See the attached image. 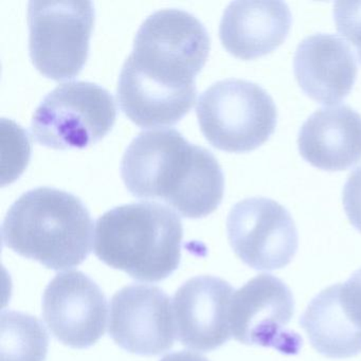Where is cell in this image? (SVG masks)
<instances>
[{"label":"cell","instance_id":"18","mask_svg":"<svg viewBox=\"0 0 361 361\" xmlns=\"http://www.w3.org/2000/svg\"><path fill=\"white\" fill-rule=\"evenodd\" d=\"M334 20L340 35L361 50V1H337Z\"/></svg>","mask_w":361,"mask_h":361},{"label":"cell","instance_id":"16","mask_svg":"<svg viewBox=\"0 0 361 361\" xmlns=\"http://www.w3.org/2000/svg\"><path fill=\"white\" fill-rule=\"evenodd\" d=\"M312 348L329 358H350L361 353V329L348 316L340 284L323 289L300 318Z\"/></svg>","mask_w":361,"mask_h":361},{"label":"cell","instance_id":"3","mask_svg":"<svg viewBox=\"0 0 361 361\" xmlns=\"http://www.w3.org/2000/svg\"><path fill=\"white\" fill-rule=\"evenodd\" d=\"M94 221L79 197L56 188L23 194L4 219L5 246L50 269L83 263L92 252Z\"/></svg>","mask_w":361,"mask_h":361},{"label":"cell","instance_id":"8","mask_svg":"<svg viewBox=\"0 0 361 361\" xmlns=\"http://www.w3.org/2000/svg\"><path fill=\"white\" fill-rule=\"evenodd\" d=\"M295 300L286 284L271 274H259L235 291L230 307L232 337L248 345L283 354H298L302 338L288 329Z\"/></svg>","mask_w":361,"mask_h":361},{"label":"cell","instance_id":"10","mask_svg":"<svg viewBox=\"0 0 361 361\" xmlns=\"http://www.w3.org/2000/svg\"><path fill=\"white\" fill-rule=\"evenodd\" d=\"M109 331L120 348L133 354H164L176 335L170 298L153 285L123 287L111 299Z\"/></svg>","mask_w":361,"mask_h":361},{"label":"cell","instance_id":"5","mask_svg":"<svg viewBox=\"0 0 361 361\" xmlns=\"http://www.w3.org/2000/svg\"><path fill=\"white\" fill-rule=\"evenodd\" d=\"M211 145L231 153L261 147L276 130L278 111L269 94L252 82L227 79L207 88L196 109Z\"/></svg>","mask_w":361,"mask_h":361},{"label":"cell","instance_id":"13","mask_svg":"<svg viewBox=\"0 0 361 361\" xmlns=\"http://www.w3.org/2000/svg\"><path fill=\"white\" fill-rule=\"evenodd\" d=\"M357 71L353 50L338 35H310L295 50V80L306 96L321 104L344 100L356 82Z\"/></svg>","mask_w":361,"mask_h":361},{"label":"cell","instance_id":"20","mask_svg":"<svg viewBox=\"0 0 361 361\" xmlns=\"http://www.w3.org/2000/svg\"><path fill=\"white\" fill-rule=\"evenodd\" d=\"M340 297L348 316L361 329V269L340 284Z\"/></svg>","mask_w":361,"mask_h":361},{"label":"cell","instance_id":"12","mask_svg":"<svg viewBox=\"0 0 361 361\" xmlns=\"http://www.w3.org/2000/svg\"><path fill=\"white\" fill-rule=\"evenodd\" d=\"M235 291L223 279H190L173 300L175 329L179 341L200 352L216 350L231 338L230 307Z\"/></svg>","mask_w":361,"mask_h":361},{"label":"cell","instance_id":"17","mask_svg":"<svg viewBox=\"0 0 361 361\" xmlns=\"http://www.w3.org/2000/svg\"><path fill=\"white\" fill-rule=\"evenodd\" d=\"M49 336L37 317L14 310L1 312V361H45Z\"/></svg>","mask_w":361,"mask_h":361},{"label":"cell","instance_id":"2","mask_svg":"<svg viewBox=\"0 0 361 361\" xmlns=\"http://www.w3.org/2000/svg\"><path fill=\"white\" fill-rule=\"evenodd\" d=\"M121 177L135 197L164 202L188 219L214 212L225 191L215 156L171 128L135 137L122 158Z\"/></svg>","mask_w":361,"mask_h":361},{"label":"cell","instance_id":"19","mask_svg":"<svg viewBox=\"0 0 361 361\" xmlns=\"http://www.w3.org/2000/svg\"><path fill=\"white\" fill-rule=\"evenodd\" d=\"M344 211L355 229L361 232V166L353 171L342 193Z\"/></svg>","mask_w":361,"mask_h":361},{"label":"cell","instance_id":"14","mask_svg":"<svg viewBox=\"0 0 361 361\" xmlns=\"http://www.w3.org/2000/svg\"><path fill=\"white\" fill-rule=\"evenodd\" d=\"M291 23L290 10L283 1H233L224 12L219 37L232 56L253 60L280 47Z\"/></svg>","mask_w":361,"mask_h":361},{"label":"cell","instance_id":"21","mask_svg":"<svg viewBox=\"0 0 361 361\" xmlns=\"http://www.w3.org/2000/svg\"><path fill=\"white\" fill-rule=\"evenodd\" d=\"M160 361H209L202 355L196 353L187 352V350H180V352L171 353Z\"/></svg>","mask_w":361,"mask_h":361},{"label":"cell","instance_id":"4","mask_svg":"<svg viewBox=\"0 0 361 361\" xmlns=\"http://www.w3.org/2000/svg\"><path fill=\"white\" fill-rule=\"evenodd\" d=\"M183 223L156 202H132L99 217L94 253L106 265L143 282H159L178 268Z\"/></svg>","mask_w":361,"mask_h":361},{"label":"cell","instance_id":"11","mask_svg":"<svg viewBox=\"0 0 361 361\" xmlns=\"http://www.w3.org/2000/svg\"><path fill=\"white\" fill-rule=\"evenodd\" d=\"M43 316L59 341L73 348H87L104 335L106 298L83 272H62L46 287Z\"/></svg>","mask_w":361,"mask_h":361},{"label":"cell","instance_id":"9","mask_svg":"<svg viewBox=\"0 0 361 361\" xmlns=\"http://www.w3.org/2000/svg\"><path fill=\"white\" fill-rule=\"evenodd\" d=\"M227 233L235 255L257 270H276L288 265L299 244L290 213L265 197L238 202L228 215Z\"/></svg>","mask_w":361,"mask_h":361},{"label":"cell","instance_id":"6","mask_svg":"<svg viewBox=\"0 0 361 361\" xmlns=\"http://www.w3.org/2000/svg\"><path fill=\"white\" fill-rule=\"evenodd\" d=\"M116 118L117 107L109 90L90 82H67L39 103L31 134L50 149H85L109 134Z\"/></svg>","mask_w":361,"mask_h":361},{"label":"cell","instance_id":"7","mask_svg":"<svg viewBox=\"0 0 361 361\" xmlns=\"http://www.w3.org/2000/svg\"><path fill=\"white\" fill-rule=\"evenodd\" d=\"M94 23L92 1H30L29 52L37 71L56 81L75 77L87 61Z\"/></svg>","mask_w":361,"mask_h":361},{"label":"cell","instance_id":"15","mask_svg":"<svg viewBox=\"0 0 361 361\" xmlns=\"http://www.w3.org/2000/svg\"><path fill=\"white\" fill-rule=\"evenodd\" d=\"M302 157L320 170L335 172L361 160V115L348 105L324 107L312 114L299 130Z\"/></svg>","mask_w":361,"mask_h":361},{"label":"cell","instance_id":"1","mask_svg":"<svg viewBox=\"0 0 361 361\" xmlns=\"http://www.w3.org/2000/svg\"><path fill=\"white\" fill-rule=\"evenodd\" d=\"M210 37L193 14L154 12L141 25L118 80V102L141 128L171 126L194 106L195 78L206 64Z\"/></svg>","mask_w":361,"mask_h":361},{"label":"cell","instance_id":"22","mask_svg":"<svg viewBox=\"0 0 361 361\" xmlns=\"http://www.w3.org/2000/svg\"><path fill=\"white\" fill-rule=\"evenodd\" d=\"M358 56H359V59H360V62H361V50H358Z\"/></svg>","mask_w":361,"mask_h":361}]
</instances>
